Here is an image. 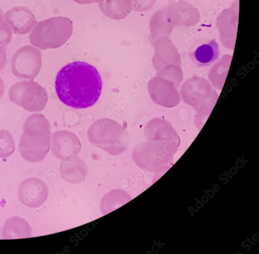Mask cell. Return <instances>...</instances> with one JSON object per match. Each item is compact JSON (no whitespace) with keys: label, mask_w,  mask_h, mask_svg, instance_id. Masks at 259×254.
<instances>
[{"label":"cell","mask_w":259,"mask_h":254,"mask_svg":"<svg viewBox=\"0 0 259 254\" xmlns=\"http://www.w3.org/2000/svg\"><path fill=\"white\" fill-rule=\"evenodd\" d=\"M103 82L97 69L83 61H75L64 66L58 73L55 89L65 105L76 109L93 107L99 100Z\"/></svg>","instance_id":"cell-1"},{"label":"cell","mask_w":259,"mask_h":254,"mask_svg":"<svg viewBox=\"0 0 259 254\" xmlns=\"http://www.w3.org/2000/svg\"><path fill=\"white\" fill-rule=\"evenodd\" d=\"M19 150L22 157L31 163L44 160L49 152L50 137L46 129V121L40 114L29 116L23 125Z\"/></svg>","instance_id":"cell-2"},{"label":"cell","mask_w":259,"mask_h":254,"mask_svg":"<svg viewBox=\"0 0 259 254\" xmlns=\"http://www.w3.org/2000/svg\"><path fill=\"white\" fill-rule=\"evenodd\" d=\"M73 29L72 20L69 18L51 17L36 23L29 35L30 43L42 50L58 48L71 37Z\"/></svg>","instance_id":"cell-3"},{"label":"cell","mask_w":259,"mask_h":254,"mask_svg":"<svg viewBox=\"0 0 259 254\" xmlns=\"http://www.w3.org/2000/svg\"><path fill=\"white\" fill-rule=\"evenodd\" d=\"M41 67V55L36 48L26 46L18 49L11 60V69L18 78L33 80Z\"/></svg>","instance_id":"cell-4"},{"label":"cell","mask_w":259,"mask_h":254,"mask_svg":"<svg viewBox=\"0 0 259 254\" xmlns=\"http://www.w3.org/2000/svg\"><path fill=\"white\" fill-rule=\"evenodd\" d=\"M20 202L32 208L44 204L49 196V188L47 183L38 178L31 177L20 183L18 189Z\"/></svg>","instance_id":"cell-5"},{"label":"cell","mask_w":259,"mask_h":254,"mask_svg":"<svg viewBox=\"0 0 259 254\" xmlns=\"http://www.w3.org/2000/svg\"><path fill=\"white\" fill-rule=\"evenodd\" d=\"M219 45L214 39H200L194 42L189 56L193 64L199 68L209 66L220 56Z\"/></svg>","instance_id":"cell-6"},{"label":"cell","mask_w":259,"mask_h":254,"mask_svg":"<svg viewBox=\"0 0 259 254\" xmlns=\"http://www.w3.org/2000/svg\"><path fill=\"white\" fill-rule=\"evenodd\" d=\"M5 21L13 33L19 35L29 33L37 23L35 16L27 7L10 10L5 15Z\"/></svg>","instance_id":"cell-7"},{"label":"cell","mask_w":259,"mask_h":254,"mask_svg":"<svg viewBox=\"0 0 259 254\" xmlns=\"http://www.w3.org/2000/svg\"><path fill=\"white\" fill-rule=\"evenodd\" d=\"M59 171L60 176L65 182L70 184H79L87 177L89 167L82 160L75 157L62 160Z\"/></svg>","instance_id":"cell-8"},{"label":"cell","mask_w":259,"mask_h":254,"mask_svg":"<svg viewBox=\"0 0 259 254\" xmlns=\"http://www.w3.org/2000/svg\"><path fill=\"white\" fill-rule=\"evenodd\" d=\"M47 99L46 91L33 81L21 97V107L30 113L40 112L44 109Z\"/></svg>","instance_id":"cell-9"},{"label":"cell","mask_w":259,"mask_h":254,"mask_svg":"<svg viewBox=\"0 0 259 254\" xmlns=\"http://www.w3.org/2000/svg\"><path fill=\"white\" fill-rule=\"evenodd\" d=\"M99 8L106 17L114 20L126 18L133 10L132 0H104Z\"/></svg>","instance_id":"cell-10"},{"label":"cell","mask_w":259,"mask_h":254,"mask_svg":"<svg viewBox=\"0 0 259 254\" xmlns=\"http://www.w3.org/2000/svg\"><path fill=\"white\" fill-rule=\"evenodd\" d=\"M32 230L26 220L18 217L9 219L3 229L5 240L25 239L32 237Z\"/></svg>","instance_id":"cell-11"},{"label":"cell","mask_w":259,"mask_h":254,"mask_svg":"<svg viewBox=\"0 0 259 254\" xmlns=\"http://www.w3.org/2000/svg\"><path fill=\"white\" fill-rule=\"evenodd\" d=\"M133 198L124 190L116 189L105 194L101 201V210L104 216L109 214Z\"/></svg>","instance_id":"cell-12"},{"label":"cell","mask_w":259,"mask_h":254,"mask_svg":"<svg viewBox=\"0 0 259 254\" xmlns=\"http://www.w3.org/2000/svg\"><path fill=\"white\" fill-rule=\"evenodd\" d=\"M79 147L76 143H67L63 141L57 136L55 137L52 146L54 155L62 160L75 157L77 154Z\"/></svg>","instance_id":"cell-13"},{"label":"cell","mask_w":259,"mask_h":254,"mask_svg":"<svg viewBox=\"0 0 259 254\" xmlns=\"http://www.w3.org/2000/svg\"><path fill=\"white\" fill-rule=\"evenodd\" d=\"M15 149L13 135L8 131L0 130V158L9 157L13 154Z\"/></svg>","instance_id":"cell-14"},{"label":"cell","mask_w":259,"mask_h":254,"mask_svg":"<svg viewBox=\"0 0 259 254\" xmlns=\"http://www.w3.org/2000/svg\"><path fill=\"white\" fill-rule=\"evenodd\" d=\"M32 80H23L13 84L9 92L10 100L15 104L21 107V99L24 93L32 83Z\"/></svg>","instance_id":"cell-15"},{"label":"cell","mask_w":259,"mask_h":254,"mask_svg":"<svg viewBox=\"0 0 259 254\" xmlns=\"http://www.w3.org/2000/svg\"><path fill=\"white\" fill-rule=\"evenodd\" d=\"M13 33L9 25L4 20L3 13L0 15V46H6L11 41Z\"/></svg>","instance_id":"cell-16"},{"label":"cell","mask_w":259,"mask_h":254,"mask_svg":"<svg viewBox=\"0 0 259 254\" xmlns=\"http://www.w3.org/2000/svg\"><path fill=\"white\" fill-rule=\"evenodd\" d=\"M133 10L138 12H144L152 6L154 0H132Z\"/></svg>","instance_id":"cell-17"},{"label":"cell","mask_w":259,"mask_h":254,"mask_svg":"<svg viewBox=\"0 0 259 254\" xmlns=\"http://www.w3.org/2000/svg\"><path fill=\"white\" fill-rule=\"evenodd\" d=\"M7 63V56L6 50L3 46H0V72L6 67Z\"/></svg>","instance_id":"cell-18"},{"label":"cell","mask_w":259,"mask_h":254,"mask_svg":"<svg viewBox=\"0 0 259 254\" xmlns=\"http://www.w3.org/2000/svg\"><path fill=\"white\" fill-rule=\"evenodd\" d=\"M73 2L80 5L100 4L104 0H73Z\"/></svg>","instance_id":"cell-19"},{"label":"cell","mask_w":259,"mask_h":254,"mask_svg":"<svg viewBox=\"0 0 259 254\" xmlns=\"http://www.w3.org/2000/svg\"><path fill=\"white\" fill-rule=\"evenodd\" d=\"M5 91V84L3 78L0 76V99L3 96Z\"/></svg>","instance_id":"cell-20"},{"label":"cell","mask_w":259,"mask_h":254,"mask_svg":"<svg viewBox=\"0 0 259 254\" xmlns=\"http://www.w3.org/2000/svg\"><path fill=\"white\" fill-rule=\"evenodd\" d=\"M3 13V12L2 11L1 8H0V15H1Z\"/></svg>","instance_id":"cell-21"}]
</instances>
